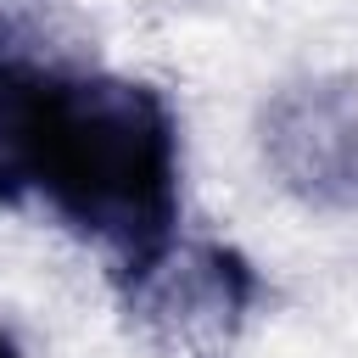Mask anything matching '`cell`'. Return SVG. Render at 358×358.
Wrapping results in <instances>:
<instances>
[{"label":"cell","mask_w":358,"mask_h":358,"mask_svg":"<svg viewBox=\"0 0 358 358\" xmlns=\"http://www.w3.org/2000/svg\"><path fill=\"white\" fill-rule=\"evenodd\" d=\"M257 151L308 213H358V84L336 73L280 84L257 112Z\"/></svg>","instance_id":"cell-3"},{"label":"cell","mask_w":358,"mask_h":358,"mask_svg":"<svg viewBox=\"0 0 358 358\" xmlns=\"http://www.w3.org/2000/svg\"><path fill=\"white\" fill-rule=\"evenodd\" d=\"M0 358H22V347H17V336L0 324Z\"/></svg>","instance_id":"cell-4"},{"label":"cell","mask_w":358,"mask_h":358,"mask_svg":"<svg viewBox=\"0 0 358 358\" xmlns=\"http://www.w3.org/2000/svg\"><path fill=\"white\" fill-rule=\"evenodd\" d=\"M179 112L157 84L0 17V207L50 213L117 280L179 235Z\"/></svg>","instance_id":"cell-1"},{"label":"cell","mask_w":358,"mask_h":358,"mask_svg":"<svg viewBox=\"0 0 358 358\" xmlns=\"http://www.w3.org/2000/svg\"><path fill=\"white\" fill-rule=\"evenodd\" d=\"M129 319L173 358H224L263 302L257 263L229 241L173 235L140 268L117 274Z\"/></svg>","instance_id":"cell-2"}]
</instances>
